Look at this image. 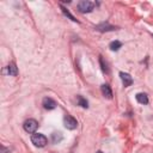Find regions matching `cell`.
<instances>
[{"label": "cell", "instance_id": "cell-10", "mask_svg": "<svg viewBox=\"0 0 153 153\" xmlns=\"http://www.w3.org/2000/svg\"><path fill=\"white\" fill-rule=\"evenodd\" d=\"M77 100H78V105H80L81 108H89V102L83 96H77Z\"/></svg>", "mask_w": 153, "mask_h": 153}, {"label": "cell", "instance_id": "cell-5", "mask_svg": "<svg viewBox=\"0 0 153 153\" xmlns=\"http://www.w3.org/2000/svg\"><path fill=\"white\" fill-rule=\"evenodd\" d=\"M42 105L44 109L47 110H53L56 108V103H55V100L52 99L50 97H44L43 100H42Z\"/></svg>", "mask_w": 153, "mask_h": 153}, {"label": "cell", "instance_id": "cell-1", "mask_svg": "<svg viewBox=\"0 0 153 153\" xmlns=\"http://www.w3.org/2000/svg\"><path fill=\"white\" fill-rule=\"evenodd\" d=\"M31 142L36 147H44L48 144V139L41 133H34L31 135Z\"/></svg>", "mask_w": 153, "mask_h": 153}, {"label": "cell", "instance_id": "cell-4", "mask_svg": "<svg viewBox=\"0 0 153 153\" xmlns=\"http://www.w3.org/2000/svg\"><path fill=\"white\" fill-rule=\"evenodd\" d=\"M64 125H65V127H66L67 129L73 130V129H75V128L78 127V121H77L73 116L66 115V116L64 117Z\"/></svg>", "mask_w": 153, "mask_h": 153}, {"label": "cell", "instance_id": "cell-12", "mask_svg": "<svg viewBox=\"0 0 153 153\" xmlns=\"http://www.w3.org/2000/svg\"><path fill=\"white\" fill-rule=\"evenodd\" d=\"M7 72H8V74L10 75H17L18 74V69H17V67H16V65L15 64H10L8 66H7Z\"/></svg>", "mask_w": 153, "mask_h": 153}, {"label": "cell", "instance_id": "cell-16", "mask_svg": "<svg viewBox=\"0 0 153 153\" xmlns=\"http://www.w3.org/2000/svg\"><path fill=\"white\" fill-rule=\"evenodd\" d=\"M96 153H103V152H102V151H97Z\"/></svg>", "mask_w": 153, "mask_h": 153}, {"label": "cell", "instance_id": "cell-13", "mask_svg": "<svg viewBox=\"0 0 153 153\" xmlns=\"http://www.w3.org/2000/svg\"><path fill=\"white\" fill-rule=\"evenodd\" d=\"M121 47H122V43L120 42V41H113V42L109 44V48L113 50V52H117Z\"/></svg>", "mask_w": 153, "mask_h": 153}, {"label": "cell", "instance_id": "cell-2", "mask_svg": "<svg viewBox=\"0 0 153 153\" xmlns=\"http://www.w3.org/2000/svg\"><path fill=\"white\" fill-rule=\"evenodd\" d=\"M93 7H95V4L89 1V0H83L78 4V10L81 12V13H90L93 11Z\"/></svg>", "mask_w": 153, "mask_h": 153}, {"label": "cell", "instance_id": "cell-14", "mask_svg": "<svg viewBox=\"0 0 153 153\" xmlns=\"http://www.w3.org/2000/svg\"><path fill=\"white\" fill-rule=\"evenodd\" d=\"M61 10H62V12H64V15L66 16V17H68L71 20H73V22H78V20L74 18V16H72V15H71V12L68 11V10L67 8H65V7H62V6H61Z\"/></svg>", "mask_w": 153, "mask_h": 153}, {"label": "cell", "instance_id": "cell-9", "mask_svg": "<svg viewBox=\"0 0 153 153\" xmlns=\"http://www.w3.org/2000/svg\"><path fill=\"white\" fill-rule=\"evenodd\" d=\"M135 98L138 100V103H140V104H144L145 105V104L148 103V97H147L146 93H138L135 96Z\"/></svg>", "mask_w": 153, "mask_h": 153}, {"label": "cell", "instance_id": "cell-8", "mask_svg": "<svg viewBox=\"0 0 153 153\" xmlns=\"http://www.w3.org/2000/svg\"><path fill=\"white\" fill-rule=\"evenodd\" d=\"M100 91H102V95H103L105 98H113V91H111L110 86L108 84H103L100 86Z\"/></svg>", "mask_w": 153, "mask_h": 153}, {"label": "cell", "instance_id": "cell-7", "mask_svg": "<svg viewBox=\"0 0 153 153\" xmlns=\"http://www.w3.org/2000/svg\"><path fill=\"white\" fill-rule=\"evenodd\" d=\"M120 78L122 80V83H123V85L127 87V86H130L132 84H133V78H132L128 73H125V72H120Z\"/></svg>", "mask_w": 153, "mask_h": 153}, {"label": "cell", "instance_id": "cell-11", "mask_svg": "<svg viewBox=\"0 0 153 153\" xmlns=\"http://www.w3.org/2000/svg\"><path fill=\"white\" fill-rule=\"evenodd\" d=\"M62 139H64V136H62V134L60 133V132H55V133H53L52 134V141L54 142V144H59L60 141H62Z\"/></svg>", "mask_w": 153, "mask_h": 153}, {"label": "cell", "instance_id": "cell-15", "mask_svg": "<svg viewBox=\"0 0 153 153\" xmlns=\"http://www.w3.org/2000/svg\"><path fill=\"white\" fill-rule=\"evenodd\" d=\"M99 64H100V68H102V71H103L104 73H109V68H108V66H107V64H104V60H103V57H99Z\"/></svg>", "mask_w": 153, "mask_h": 153}, {"label": "cell", "instance_id": "cell-6", "mask_svg": "<svg viewBox=\"0 0 153 153\" xmlns=\"http://www.w3.org/2000/svg\"><path fill=\"white\" fill-rule=\"evenodd\" d=\"M96 30H98L100 33H108V31H114V30H116V28L114 25H110L109 23H100L96 26Z\"/></svg>", "mask_w": 153, "mask_h": 153}, {"label": "cell", "instance_id": "cell-3", "mask_svg": "<svg viewBox=\"0 0 153 153\" xmlns=\"http://www.w3.org/2000/svg\"><path fill=\"white\" fill-rule=\"evenodd\" d=\"M37 127H38V122H37L36 120H34V118L26 120V121L24 122V125H23L24 130L26 132V133H31V134L35 133L36 129H37Z\"/></svg>", "mask_w": 153, "mask_h": 153}]
</instances>
